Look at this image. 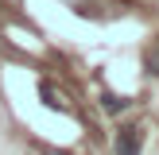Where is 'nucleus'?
Listing matches in <instances>:
<instances>
[{"label": "nucleus", "mask_w": 159, "mask_h": 155, "mask_svg": "<svg viewBox=\"0 0 159 155\" xmlns=\"http://www.w3.org/2000/svg\"><path fill=\"white\" fill-rule=\"evenodd\" d=\"M101 101H105V108H109V113H120V108H128V101H124V97H116V93H105Z\"/></svg>", "instance_id": "2"}, {"label": "nucleus", "mask_w": 159, "mask_h": 155, "mask_svg": "<svg viewBox=\"0 0 159 155\" xmlns=\"http://www.w3.org/2000/svg\"><path fill=\"white\" fill-rule=\"evenodd\" d=\"M144 151V132L140 128H120L116 132V155H140Z\"/></svg>", "instance_id": "1"}, {"label": "nucleus", "mask_w": 159, "mask_h": 155, "mask_svg": "<svg viewBox=\"0 0 159 155\" xmlns=\"http://www.w3.org/2000/svg\"><path fill=\"white\" fill-rule=\"evenodd\" d=\"M39 97H43V101H47V105H51V108H62V101H58V93H54L51 85H39Z\"/></svg>", "instance_id": "3"}]
</instances>
